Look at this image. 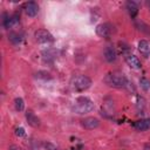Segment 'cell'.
<instances>
[{"label":"cell","mask_w":150,"mask_h":150,"mask_svg":"<svg viewBox=\"0 0 150 150\" xmlns=\"http://www.w3.org/2000/svg\"><path fill=\"white\" fill-rule=\"evenodd\" d=\"M94 107L95 105H94L93 101H90L87 97H80L76 100V102L73 107V110L76 114L83 115V114H87V112H90L91 110H94Z\"/></svg>","instance_id":"6da1fadb"},{"label":"cell","mask_w":150,"mask_h":150,"mask_svg":"<svg viewBox=\"0 0 150 150\" xmlns=\"http://www.w3.org/2000/svg\"><path fill=\"white\" fill-rule=\"evenodd\" d=\"M91 86V80L86 75H77L73 77L71 80V87L76 91H83L87 90Z\"/></svg>","instance_id":"7a4b0ae2"},{"label":"cell","mask_w":150,"mask_h":150,"mask_svg":"<svg viewBox=\"0 0 150 150\" xmlns=\"http://www.w3.org/2000/svg\"><path fill=\"white\" fill-rule=\"evenodd\" d=\"M105 82L111 86V87H116V88H122V87H125L127 86V79L123 74L121 73H112V74H109L107 77H105Z\"/></svg>","instance_id":"3957f363"},{"label":"cell","mask_w":150,"mask_h":150,"mask_svg":"<svg viewBox=\"0 0 150 150\" xmlns=\"http://www.w3.org/2000/svg\"><path fill=\"white\" fill-rule=\"evenodd\" d=\"M35 39L39 43H47L53 41V35L46 29H39L35 32Z\"/></svg>","instance_id":"277c9868"},{"label":"cell","mask_w":150,"mask_h":150,"mask_svg":"<svg viewBox=\"0 0 150 150\" xmlns=\"http://www.w3.org/2000/svg\"><path fill=\"white\" fill-rule=\"evenodd\" d=\"M112 33V28L109 23H100L96 27V34L101 38H108Z\"/></svg>","instance_id":"5b68a950"},{"label":"cell","mask_w":150,"mask_h":150,"mask_svg":"<svg viewBox=\"0 0 150 150\" xmlns=\"http://www.w3.org/2000/svg\"><path fill=\"white\" fill-rule=\"evenodd\" d=\"M82 125L86 129L91 130V129H95V128H97L100 125V121L97 118H95V117H87V118H84L82 121Z\"/></svg>","instance_id":"8992f818"},{"label":"cell","mask_w":150,"mask_h":150,"mask_svg":"<svg viewBox=\"0 0 150 150\" xmlns=\"http://www.w3.org/2000/svg\"><path fill=\"white\" fill-rule=\"evenodd\" d=\"M25 12L28 16H35L39 12V6L34 1H29L25 5Z\"/></svg>","instance_id":"52a82bcc"},{"label":"cell","mask_w":150,"mask_h":150,"mask_svg":"<svg viewBox=\"0 0 150 150\" xmlns=\"http://www.w3.org/2000/svg\"><path fill=\"white\" fill-rule=\"evenodd\" d=\"M125 61H127L128 66L131 67V68H134V69H139V68L142 67L141 61H139L138 57L135 56V55H131V54L127 55V56H125Z\"/></svg>","instance_id":"ba28073f"},{"label":"cell","mask_w":150,"mask_h":150,"mask_svg":"<svg viewBox=\"0 0 150 150\" xmlns=\"http://www.w3.org/2000/svg\"><path fill=\"white\" fill-rule=\"evenodd\" d=\"M26 118H27V122H28V124H29L30 127L36 128V127L40 125V120H39V117H38L34 112L27 111V112H26Z\"/></svg>","instance_id":"9c48e42d"},{"label":"cell","mask_w":150,"mask_h":150,"mask_svg":"<svg viewBox=\"0 0 150 150\" xmlns=\"http://www.w3.org/2000/svg\"><path fill=\"white\" fill-rule=\"evenodd\" d=\"M138 50L141 52V54L145 57H148L150 55V45L148 41L145 40H141L138 42Z\"/></svg>","instance_id":"30bf717a"},{"label":"cell","mask_w":150,"mask_h":150,"mask_svg":"<svg viewBox=\"0 0 150 150\" xmlns=\"http://www.w3.org/2000/svg\"><path fill=\"white\" fill-rule=\"evenodd\" d=\"M104 59L108 61V62H112L116 60V52L114 49V47H107L104 49Z\"/></svg>","instance_id":"8fae6325"},{"label":"cell","mask_w":150,"mask_h":150,"mask_svg":"<svg viewBox=\"0 0 150 150\" xmlns=\"http://www.w3.org/2000/svg\"><path fill=\"white\" fill-rule=\"evenodd\" d=\"M134 127H135V129H137L139 131H144L150 128V120H139V121L135 122Z\"/></svg>","instance_id":"7c38bea8"},{"label":"cell","mask_w":150,"mask_h":150,"mask_svg":"<svg viewBox=\"0 0 150 150\" xmlns=\"http://www.w3.org/2000/svg\"><path fill=\"white\" fill-rule=\"evenodd\" d=\"M42 55H43V59H45V60L49 61V60H54V59L56 57L57 52H56L55 49H53V48H49V49H47V50H43Z\"/></svg>","instance_id":"4fadbf2b"},{"label":"cell","mask_w":150,"mask_h":150,"mask_svg":"<svg viewBox=\"0 0 150 150\" xmlns=\"http://www.w3.org/2000/svg\"><path fill=\"white\" fill-rule=\"evenodd\" d=\"M127 8H128V11H129V13L132 18L136 16V14L138 12V7H137V4L135 1H128L127 2Z\"/></svg>","instance_id":"5bb4252c"},{"label":"cell","mask_w":150,"mask_h":150,"mask_svg":"<svg viewBox=\"0 0 150 150\" xmlns=\"http://www.w3.org/2000/svg\"><path fill=\"white\" fill-rule=\"evenodd\" d=\"M136 26L138 27L139 30L144 32L145 34H150V26H148L146 23H144L142 21H138V22H136Z\"/></svg>","instance_id":"9a60e30c"},{"label":"cell","mask_w":150,"mask_h":150,"mask_svg":"<svg viewBox=\"0 0 150 150\" xmlns=\"http://www.w3.org/2000/svg\"><path fill=\"white\" fill-rule=\"evenodd\" d=\"M14 104H15V109L18 111H21L23 110V107H25V103H23V100L21 97H16L15 101H14Z\"/></svg>","instance_id":"2e32d148"},{"label":"cell","mask_w":150,"mask_h":150,"mask_svg":"<svg viewBox=\"0 0 150 150\" xmlns=\"http://www.w3.org/2000/svg\"><path fill=\"white\" fill-rule=\"evenodd\" d=\"M139 84H141V88H143L144 90H149L150 89V81L145 77H142L139 80Z\"/></svg>","instance_id":"e0dca14e"},{"label":"cell","mask_w":150,"mask_h":150,"mask_svg":"<svg viewBox=\"0 0 150 150\" xmlns=\"http://www.w3.org/2000/svg\"><path fill=\"white\" fill-rule=\"evenodd\" d=\"M36 77L38 79H42V80H50L52 79V76L47 71H38L36 73Z\"/></svg>","instance_id":"ac0fdd59"},{"label":"cell","mask_w":150,"mask_h":150,"mask_svg":"<svg viewBox=\"0 0 150 150\" xmlns=\"http://www.w3.org/2000/svg\"><path fill=\"white\" fill-rule=\"evenodd\" d=\"M9 40H11L13 43H19V42L21 41V38H20L19 34H16V33H12V34H9Z\"/></svg>","instance_id":"d6986e66"},{"label":"cell","mask_w":150,"mask_h":150,"mask_svg":"<svg viewBox=\"0 0 150 150\" xmlns=\"http://www.w3.org/2000/svg\"><path fill=\"white\" fill-rule=\"evenodd\" d=\"M45 148H46V150H59L53 143H50V142H46L45 143Z\"/></svg>","instance_id":"ffe728a7"},{"label":"cell","mask_w":150,"mask_h":150,"mask_svg":"<svg viewBox=\"0 0 150 150\" xmlns=\"http://www.w3.org/2000/svg\"><path fill=\"white\" fill-rule=\"evenodd\" d=\"M15 135H16V136H20V137L23 136V135H25V129L21 128V127H20V128H16V129H15Z\"/></svg>","instance_id":"44dd1931"},{"label":"cell","mask_w":150,"mask_h":150,"mask_svg":"<svg viewBox=\"0 0 150 150\" xmlns=\"http://www.w3.org/2000/svg\"><path fill=\"white\" fill-rule=\"evenodd\" d=\"M8 150H21V149H20V148L18 146V145H11Z\"/></svg>","instance_id":"7402d4cb"},{"label":"cell","mask_w":150,"mask_h":150,"mask_svg":"<svg viewBox=\"0 0 150 150\" xmlns=\"http://www.w3.org/2000/svg\"><path fill=\"white\" fill-rule=\"evenodd\" d=\"M146 6H148V8H149V11H150V1L146 2Z\"/></svg>","instance_id":"603a6c76"}]
</instances>
